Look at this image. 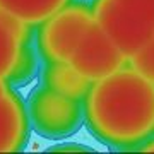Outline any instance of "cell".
Returning <instances> with one entry per match:
<instances>
[{
	"label": "cell",
	"instance_id": "1",
	"mask_svg": "<svg viewBox=\"0 0 154 154\" xmlns=\"http://www.w3.org/2000/svg\"><path fill=\"white\" fill-rule=\"evenodd\" d=\"M86 118L99 139L134 146L154 130V84L130 69H118L91 84Z\"/></svg>",
	"mask_w": 154,
	"mask_h": 154
},
{
	"label": "cell",
	"instance_id": "2",
	"mask_svg": "<svg viewBox=\"0 0 154 154\" xmlns=\"http://www.w3.org/2000/svg\"><path fill=\"white\" fill-rule=\"evenodd\" d=\"M93 16L127 58L154 38V0H96Z\"/></svg>",
	"mask_w": 154,
	"mask_h": 154
},
{
	"label": "cell",
	"instance_id": "3",
	"mask_svg": "<svg viewBox=\"0 0 154 154\" xmlns=\"http://www.w3.org/2000/svg\"><path fill=\"white\" fill-rule=\"evenodd\" d=\"M94 22L93 11L84 5H63L43 22L39 50L50 62H69L82 34Z\"/></svg>",
	"mask_w": 154,
	"mask_h": 154
},
{
	"label": "cell",
	"instance_id": "4",
	"mask_svg": "<svg viewBox=\"0 0 154 154\" xmlns=\"http://www.w3.org/2000/svg\"><path fill=\"white\" fill-rule=\"evenodd\" d=\"M125 60V53L94 21L82 34L69 63L91 82H96L122 69Z\"/></svg>",
	"mask_w": 154,
	"mask_h": 154
},
{
	"label": "cell",
	"instance_id": "5",
	"mask_svg": "<svg viewBox=\"0 0 154 154\" xmlns=\"http://www.w3.org/2000/svg\"><path fill=\"white\" fill-rule=\"evenodd\" d=\"M28 116L39 134L48 137H63L79 127L81 108L75 99L45 86L31 98Z\"/></svg>",
	"mask_w": 154,
	"mask_h": 154
},
{
	"label": "cell",
	"instance_id": "6",
	"mask_svg": "<svg viewBox=\"0 0 154 154\" xmlns=\"http://www.w3.org/2000/svg\"><path fill=\"white\" fill-rule=\"evenodd\" d=\"M28 118L22 101L7 89L0 96V152L21 149L28 134Z\"/></svg>",
	"mask_w": 154,
	"mask_h": 154
},
{
	"label": "cell",
	"instance_id": "7",
	"mask_svg": "<svg viewBox=\"0 0 154 154\" xmlns=\"http://www.w3.org/2000/svg\"><path fill=\"white\" fill-rule=\"evenodd\" d=\"M28 24L0 11V79H7L17 70L22 48L28 36Z\"/></svg>",
	"mask_w": 154,
	"mask_h": 154
},
{
	"label": "cell",
	"instance_id": "8",
	"mask_svg": "<svg viewBox=\"0 0 154 154\" xmlns=\"http://www.w3.org/2000/svg\"><path fill=\"white\" fill-rule=\"evenodd\" d=\"M45 84L46 88L79 101L88 94L93 82L69 62H50V67L45 72Z\"/></svg>",
	"mask_w": 154,
	"mask_h": 154
},
{
	"label": "cell",
	"instance_id": "9",
	"mask_svg": "<svg viewBox=\"0 0 154 154\" xmlns=\"http://www.w3.org/2000/svg\"><path fill=\"white\" fill-rule=\"evenodd\" d=\"M69 0H0V11L17 17L24 24H43Z\"/></svg>",
	"mask_w": 154,
	"mask_h": 154
},
{
	"label": "cell",
	"instance_id": "10",
	"mask_svg": "<svg viewBox=\"0 0 154 154\" xmlns=\"http://www.w3.org/2000/svg\"><path fill=\"white\" fill-rule=\"evenodd\" d=\"M127 60H130V67L140 75L154 84V38L144 46L134 51Z\"/></svg>",
	"mask_w": 154,
	"mask_h": 154
},
{
	"label": "cell",
	"instance_id": "11",
	"mask_svg": "<svg viewBox=\"0 0 154 154\" xmlns=\"http://www.w3.org/2000/svg\"><path fill=\"white\" fill-rule=\"evenodd\" d=\"M142 151H146V152H154V140H151V142L146 144V146L142 147Z\"/></svg>",
	"mask_w": 154,
	"mask_h": 154
},
{
	"label": "cell",
	"instance_id": "12",
	"mask_svg": "<svg viewBox=\"0 0 154 154\" xmlns=\"http://www.w3.org/2000/svg\"><path fill=\"white\" fill-rule=\"evenodd\" d=\"M5 91H7V86H5V82H4V79H0V96L5 93Z\"/></svg>",
	"mask_w": 154,
	"mask_h": 154
}]
</instances>
